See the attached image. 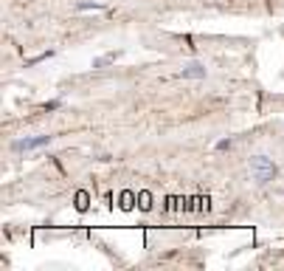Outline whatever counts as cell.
Instances as JSON below:
<instances>
[{"mask_svg": "<svg viewBox=\"0 0 284 271\" xmlns=\"http://www.w3.org/2000/svg\"><path fill=\"white\" fill-rule=\"evenodd\" d=\"M248 170H250V178L256 181V184H270L276 178V164L270 161L267 156H253L250 158V164H248Z\"/></svg>", "mask_w": 284, "mask_h": 271, "instance_id": "obj_1", "label": "cell"}, {"mask_svg": "<svg viewBox=\"0 0 284 271\" xmlns=\"http://www.w3.org/2000/svg\"><path fill=\"white\" fill-rule=\"evenodd\" d=\"M51 144V136H26V139H17L11 144L14 153H34V150H43Z\"/></svg>", "mask_w": 284, "mask_h": 271, "instance_id": "obj_2", "label": "cell"}, {"mask_svg": "<svg viewBox=\"0 0 284 271\" xmlns=\"http://www.w3.org/2000/svg\"><path fill=\"white\" fill-rule=\"evenodd\" d=\"M180 77L183 79H206V65H200V62H189V65H183V68H180Z\"/></svg>", "mask_w": 284, "mask_h": 271, "instance_id": "obj_3", "label": "cell"}, {"mask_svg": "<svg viewBox=\"0 0 284 271\" xmlns=\"http://www.w3.org/2000/svg\"><path fill=\"white\" fill-rule=\"evenodd\" d=\"M76 9H79V11H90V9H93V11H102L104 6H102V3H79Z\"/></svg>", "mask_w": 284, "mask_h": 271, "instance_id": "obj_4", "label": "cell"}, {"mask_svg": "<svg viewBox=\"0 0 284 271\" xmlns=\"http://www.w3.org/2000/svg\"><path fill=\"white\" fill-rule=\"evenodd\" d=\"M113 60H115V54H107V57H102V60L93 62V68H102V65H107V62H113Z\"/></svg>", "mask_w": 284, "mask_h": 271, "instance_id": "obj_5", "label": "cell"}]
</instances>
